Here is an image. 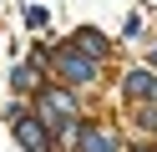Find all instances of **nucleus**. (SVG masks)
Here are the masks:
<instances>
[{"label": "nucleus", "instance_id": "f257e3e1", "mask_svg": "<svg viewBox=\"0 0 157 152\" xmlns=\"http://www.w3.org/2000/svg\"><path fill=\"white\" fill-rule=\"evenodd\" d=\"M71 96H66V91H41V117L46 122H51V127L56 132H66V127H71Z\"/></svg>", "mask_w": 157, "mask_h": 152}, {"label": "nucleus", "instance_id": "f03ea898", "mask_svg": "<svg viewBox=\"0 0 157 152\" xmlns=\"http://www.w3.org/2000/svg\"><path fill=\"white\" fill-rule=\"evenodd\" d=\"M15 142H21L25 152H51V142H46V122H41V117H21V122H15Z\"/></svg>", "mask_w": 157, "mask_h": 152}, {"label": "nucleus", "instance_id": "7ed1b4c3", "mask_svg": "<svg viewBox=\"0 0 157 152\" xmlns=\"http://www.w3.org/2000/svg\"><path fill=\"white\" fill-rule=\"evenodd\" d=\"M56 66H61L66 81H81V86L96 76V61H91V56H76V51H61V56H56Z\"/></svg>", "mask_w": 157, "mask_h": 152}, {"label": "nucleus", "instance_id": "20e7f679", "mask_svg": "<svg viewBox=\"0 0 157 152\" xmlns=\"http://www.w3.org/2000/svg\"><path fill=\"white\" fill-rule=\"evenodd\" d=\"M81 152H117V137L101 127H81Z\"/></svg>", "mask_w": 157, "mask_h": 152}, {"label": "nucleus", "instance_id": "39448f33", "mask_svg": "<svg viewBox=\"0 0 157 152\" xmlns=\"http://www.w3.org/2000/svg\"><path fill=\"white\" fill-rule=\"evenodd\" d=\"M127 91H132L137 101H147V96L157 101V76L152 71H132V76H127Z\"/></svg>", "mask_w": 157, "mask_h": 152}, {"label": "nucleus", "instance_id": "423d86ee", "mask_svg": "<svg viewBox=\"0 0 157 152\" xmlns=\"http://www.w3.org/2000/svg\"><path fill=\"white\" fill-rule=\"evenodd\" d=\"M76 41H81V56H106V36H101V30H81V36H76Z\"/></svg>", "mask_w": 157, "mask_h": 152}, {"label": "nucleus", "instance_id": "0eeeda50", "mask_svg": "<svg viewBox=\"0 0 157 152\" xmlns=\"http://www.w3.org/2000/svg\"><path fill=\"white\" fill-rule=\"evenodd\" d=\"M15 91H36V86H41V71H36V66H15Z\"/></svg>", "mask_w": 157, "mask_h": 152}, {"label": "nucleus", "instance_id": "6e6552de", "mask_svg": "<svg viewBox=\"0 0 157 152\" xmlns=\"http://www.w3.org/2000/svg\"><path fill=\"white\" fill-rule=\"evenodd\" d=\"M25 25H46V10L41 5H25Z\"/></svg>", "mask_w": 157, "mask_h": 152}]
</instances>
